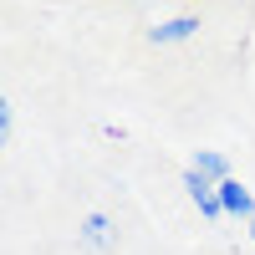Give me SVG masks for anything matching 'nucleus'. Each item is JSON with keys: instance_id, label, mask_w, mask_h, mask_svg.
<instances>
[{"instance_id": "obj_1", "label": "nucleus", "mask_w": 255, "mask_h": 255, "mask_svg": "<svg viewBox=\"0 0 255 255\" xmlns=\"http://www.w3.org/2000/svg\"><path fill=\"white\" fill-rule=\"evenodd\" d=\"M184 189H189V199L199 204L204 220H225V204H220V184H215V179H204V174H194V168H184Z\"/></svg>"}, {"instance_id": "obj_2", "label": "nucleus", "mask_w": 255, "mask_h": 255, "mask_svg": "<svg viewBox=\"0 0 255 255\" xmlns=\"http://www.w3.org/2000/svg\"><path fill=\"white\" fill-rule=\"evenodd\" d=\"M199 26H204L199 15H168V20H158V26H148V41H153V46H174V41H194V36H199Z\"/></svg>"}, {"instance_id": "obj_3", "label": "nucleus", "mask_w": 255, "mask_h": 255, "mask_svg": "<svg viewBox=\"0 0 255 255\" xmlns=\"http://www.w3.org/2000/svg\"><path fill=\"white\" fill-rule=\"evenodd\" d=\"M220 204H225V215H245V220H255V194H250L240 179H225V184H220Z\"/></svg>"}, {"instance_id": "obj_4", "label": "nucleus", "mask_w": 255, "mask_h": 255, "mask_svg": "<svg viewBox=\"0 0 255 255\" xmlns=\"http://www.w3.org/2000/svg\"><path fill=\"white\" fill-rule=\"evenodd\" d=\"M194 174H204V179H215V184H225V179H235L230 174V163H225V153H215V148H204V153H194Z\"/></svg>"}, {"instance_id": "obj_5", "label": "nucleus", "mask_w": 255, "mask_h": 255, "mask_svg": "<svg viewBox=\"0 0 255 255\" xmlns=\"http://www.w3.org/2000/svg\"><path fill=\"white\" fill-rule=\"evenodd\" d=\"M82 240H87V245H108V240H113V220H108V215H92L87 230H82Z\"/></svg>"}, {"instance_id": "obj_6", "label": "nucleus", "mask_w": 255, "mask_h": 255, "mask_svg": "<svg viewBox=\"0 0 255 255\" xmlns=\"http://www.w3.org/2000/svg\"><path fill=\"white\" fill-rule=\"evenodd\" d=\"M250 240H255V220H250Z\"/></svg>"}]
</instances>
